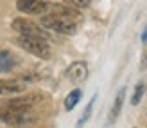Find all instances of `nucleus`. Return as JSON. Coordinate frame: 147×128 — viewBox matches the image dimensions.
<instances>
[{
    "mask_svg": "<svg viewBox=\"0 0 147 128\" xmlns=\"http://www.w3.org/2000/svg\"><path fill=\"white\" fill-rule=\"evenodd\" d=\"M14 43L27 51L29 54H32L36 58L41 60H49L50 58V47L45 38H38V36H27V34H20L18 38H14Z\"/></svg>",
    "mask_w": 147,
    "mask_h": 128,
    "instance_id": "f257e3e1",
    "label": "nucleus"
},
{
    "mask_svg": "<svg viewBox=\"0 0 147 128\" xmlns=\"http://www.w3.org/2000/svg\"><path fill=\"white\" fill-rule=\"evenodd\" d=\"M40 25L43 29H47V31H54V33H59V34H76V31H77L76 22L63 18V16L54 14V13H49L45 16H41Z\"/></svg>",
    "mask_w": 147,
    "mask_h": 128,
    "instance_id": "f03ea898",
    "label": "nucleus"
},
{
    "mask_svg": "<svg viewBox=\"0 0 147 128\" xmlns=\"http://www.w3.org/2000/svg\"><path fill=\"white\" fill-rule=\"evenodd\" d=\"M0 123L11 125V126H25V125L34 123V119L29 116V110L4 105V107L0 108Z\"/></svg>",
    "mask_w": 147,
    "mask_h": 128,
    "instance_id": "7ed1b4c3",
    "label": "nucleus"
},
{
    "mask_svg": "<svg viewBox=\"0 0 147 128\" xmlns=\"http://www.w3.org/2000/svg\"><path fill=\"white\" fill-rule=\"evenodd\" d=\"M13 29H14L18 34L38 36V38H45V40H49L45 29H43L41 25H36L34 22L27 20V18H14V20H13Z\"/></svg>",
    "mask_w": 147,
    "mask_h": 128,
    "instance_id": "20e7f679",
    "label": "nucleus"
},
{
    "mask_svg": "<svg viewBox=\"0 0 147 128\" xmlns=\"http://www.w3.org/2000/svg\"><path fill=\"white\" fill-rule=\"evenodd\" d=\"M49 7L50 4L45 0H16V9L25 14H43Z\"/></svg>",
    "mask_w": 147,
    "mask_h": 128,
    "instance_id": "39448f33",
    "label": "nucleus"
},
{
    "mask_svg": "<svg viewBox=\"0 0 147 128\" xmlns=\"http://www.w3.org/2000/svg\"><path fill=\"white\" fill-rule=\"evenodd\" d=\"M49 11L54 13V14H59V16H63V18H68V20H72V22H76V24H79V22L83 20V14H81V13L76 9V7H72V5L50 4Z\"/></svg>",
    "mask_w": 147,
    "mask_h": 128,
    "instance_id": "423d86ee",
    "label": "nucleus"
},
{
    "mask_svg": "<svg viewBox=\"0 0 147 128\" xmlns=\"http://www.w3.org/2000/svg\"><path fill=\"white\" fill-rule=\"evenodd\" d=\"M65 76H67L72 83H81V81H84L86 76H88V67H86L84 62H74L67 69Z\"/></svg>",
    "mask_w": 147,
    "mask_h": 128,
    "instance_id": "0eeeda50",
    "label": "nucleus"
},
{
    "mask_svg": "<svg viewBox=\"0 0 147 128\" xmlns=\"http://www.w3.org/2000/svg\"><path fill=\"white\" fill-rule=\"evenodd\" d=\"M25 90V85L14 79H0V96H18Z\"/></svg>",
    "mask_w": 147,
    "mask_h": 128,
    "instance_id": "6e6552de",
    "label": "nucleus"
},
{
    "mask_svg": "<svg viewBox=\"0 0 147 128\" xmlns=\"http://www.w3.org/2000/svg\"><path fill=\"white\" fill-rule=\"evenodd\" d=\"M41 99L36 94H29V96H22V97H13L11 101H7V107H16V108H24V110H31L36 103Z\"/></svg>",
    "mask_w": 147,
    "mask_h": 128,
    "instance_id": "1a4fd4ad",
    "label": "nucleus"
},
{
    "mask_svg": "<svg viewBox=\"0 0 147 128\" xmlns=\"http://www.w3.org/2000/svg\"><path fill=\"white\" fill-rule=\"evenodd\" d=\"M16 58L9 51H0V74H5L16 67Z\"/></svg>",
    "mask_w": 147,
    "mask_h": 128,
    "instance_id": "9d476101",
    "label": "nucleus"
},
{
    "mask_svg": "<svg viewBox=\"0 0 147 128\" xmlns=\"http://www.w3.org/2000/svg\"><path fill=\"white\" fill-rule=\"evenodd\" d=\"M124 97H126V87H122L119 90V94L115 97V103H113V108H111V116H109V123H115L117 117H119L120 110H122V105H124Z\"/></svg>",
    "mask_w": 147,
    "mask_h": 128,
    "instance_id": "9b49d317",
    "label": "nucleus"
},
{
    "mask_svg": "<svg viewBox=\"0 0 147 128\" xmlns=\"http://www.w3.org/2000/svg\"><path fill=\"white\" fill-rule=\"evenodd\" d=\"M81 96H83V92H81L79 88H74L72 92H70L67 97H65V108H67L68 112L74 110V108H76V105L81 101Z\"/></svg>",
    "mask_w": 147,
    "mask_h": 128,
    "instance_id": "f8f14e48",
    "label": "nucleus"
},
{
    "mask_svg": "<svg viewBox=\"0 0 147 128\" xmlns=\"http://www.w3.org/2000/svg\"><path fill=\"white\" fill-rule=\"evenodd\" d=\"M145 94V83H138L135 87V92H133V97H131V105H138L142 101V97Z\"/></svg>",
    "mask_w": 147,
    "mask_h": 128,
    "instance_id": "ddd939ff",
    "label": "nucleus"
},
{
    "mask_svg": "<svg viewBox=\"0 0 147 128\" xmlns=\"http://www.w3.org/2000/svg\"><path fill=\"white\" fill-rule=\"evenodd\" d=\"M95 97H97V96H93V97H92V101L88 103V107H86V110H84L83 117H81L79 121H77V126H83V125L88 121V119H90V116H92V108H93V103H95Z\"/></svg>",
    "mask_w": 147,
    "mask_h": 128,
    "instance_id": "4468645a",
    "label": "nucleus"
},
{
    "mask_svg": "<svg viewBox=\"0 0 147 128\" xmlns=\"http://www.w3.org/2000/svg\"><path fill=\"white\" fill-rule=\"evenodd\" d=\"M65 2L72 7H76V9H84V7H88L90 0H65Z\"/></svg>",
    "mask_w": 147,
    "mask_h": 128,
    "instance_id": "2eb2a0df",
    "label": "nucleus"
},
{
    "mask_svg": "<svg viewBox=\"0 0 147 128\" xmlns=\"http://www.w3.org/2000/svg\"><path fill=\"white\" fill-rule=\"evenodd\" d=\"M140 69H142V71L147 69V51L144 52V58H142V62H140Z\"/></svg>",
    "mask_w": 147,
    "mask_h": 128,
    "instance_id": "dca6fc26",
    "label": "nucleus"
},
{
    "mask_svg": "<svg viewBox=\"0 0 147 128\" xmlns=\"http://www.w3.org/2000/svg\"><path fill=\"white\" fill-rule=\"evenodd\" d=\"M142 43H147V25H145V29L142 31Z\"/></svg>",
    "mask_w": 147,
    "mask_h": 128,
    "instance_id": "f3484780",
    "label": "nucleus"
}]
</instances>
